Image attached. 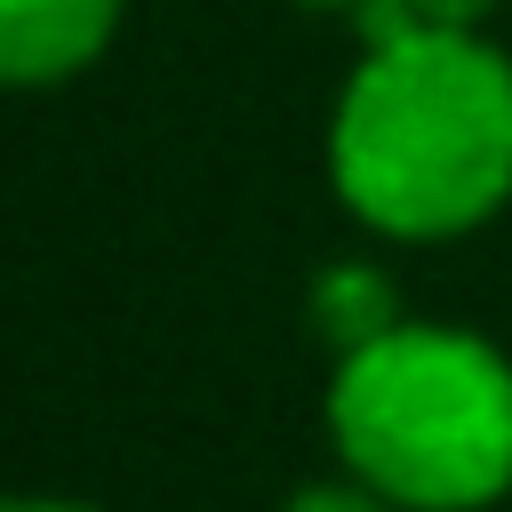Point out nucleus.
Returning a JSON list of instances; mask_svg holds the SVG:
<instances>
[{
  "label": "nucleus",
  "instance_id": "obj_1",
  "mask_svg": "<svg viewBox=\"0 0 512 512\" xmlns=\"http://www.w3.org/2000/svg\"><path fill=\"white\" fill-rule=\"evenodd\" d=\"M336 200L384 240H456L512 200V56L472 24L360 48L328 112Z\"/></svg>",
  "mask_w": 512,
  "mask_h": 512
},
{
  "label": "nucleus",
  "instance_id": "obj_2",
  "mask_svg": "<svg viewBox=\"0 0 512 512\" xmlns=\"http://www.w3.org/2000/svg\"><path fill=\"white\" fill-rule=\"evenodd\" d=\"M328 440L400 512H480L512 488V360L440 320H400L328 376Z\"/></svg>",
  "mask_w": 512,
  "mask_h": 512
},
{
  "label": "nucleus",
  "instance_id": "obj_3",
  "mask_svg": "<svg viewBox=\"0 0 512 512\" xmlns=\"http://www.w3.org/2000/svg\"><path fill=\"white\" fill-rule=\"evenodd\" d=\"M128 0H0V72L16 88H48L88 72L112 32H120Z\"/></svg>",
  "mask_w": 512,
  "mask_h": 512
},
{
  "label": "nucleus",
  "instance_id": "obj_4",
  "mask_svg": "<svg viewBox=\"0 0 512 512\" xmlns=\"http://www.w3.org/2000/svg\"><path fill=\"white\" fill-rule=\"evenodd\" d=\"M312 328L344 360V352L376 344L384 328H400V296L376 264H328V272H312Z\"/></svg>",
  "mask_w": 512,
  "mask_h": 512
},
{
  "label": "nucleus",
  "instance_id": "obj_5",
  "mask_svg": "<svg viewBox=\"0 0 512 512\" xmlns=\"http://www.w3.org/2000/svg\"><path fill=\"white\" fill-rule=\"evenodd\" d=\"M280 512H400V504L376 496L368 480H312V488H296Z\"/></svg>",
  "mask_w": 512,
  "mask_h": 512
},
{
  "label": "nucleus",
  "instance_id": "obj_6",
  "mask_svg": "<svg viewBox=\"0 0 512 512\" xmlns=\"http://www.w3.org/2000/svg\"><path fill=\"white\" fill-rule=\"evenodd\" d=\"M416 8H424L432 24H480V16L496 8V0H416Z\"/></svg>",
  "mask_w": 512,
  "mask_h": 512
},
{
  "label": "nucleus",
  "instance_id": "obj_7",
  "mask_svg": "<svg viewBox=\"0 0 512 512\" xmlns=\"http://www.w3.org/2000/svg\"><path fill=\"white\" fill-rule=\"evenodd\" d=\"M8 512H96V504H64V496H16Z\"/></svg>",
  "mask_w": 512,
  "mask_h": 512
},
{
  "label": "nucleus",
  "instance_id": "obj_8",
  "mask_svg": "<svg viewBox=\"0 0 512 512\" xmlns=\"http://www.w3.org/2000/svg\"><path fill=\"white\" fill-rule=\"evenodd\" d=\"M304 8H360V0H304Z\"/></svg>",
  "mask_w": 512,
  "mask_h": 512
}]
</instances>
